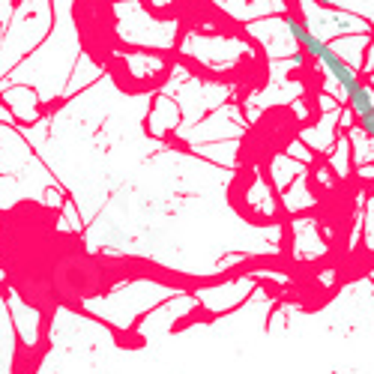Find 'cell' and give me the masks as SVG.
<instances>
[{"label":"cell","mask_w":374,"mask_h":374,"mask_svg":"<svg viewBox=\"0 0 374 374\" xmlns=\"http://www.w3.org/2000/svg\"><path fill=\"white\" fill-rule=\"evenodd\" d=\"M359 129L366 132L368 138H374V108H371L368 114H362V117H359Z\"/></svg>","instance_id":"obj_2"},{"label":"cell","mask_w":374,"mask_h":374,"mask_svg":"<svg viewBox=\"0 0 374 374\" xmlns=\"http://www.w3.org/2000/svg\"><path fill=\"white\" fill-rule=\"evenodd\" d=\"M317 3H333V0H317Z\"/></svg>","instance_id":"obj_3"},{"label":"cell","mask_w":374,"mask_h":374,"mask_svg":"<svg viewBox=\"0 0 374 374\" xmlns=\"http://www.w3.org/2000/svg\"><path fill=\"white\" fill-rule=\"evenodd\" d=\"M285 21H288L290 36H294V39H297L299 45H303V48H306L308 54H312L315 60H321V63H324V69L330 72V75L342 84L344 99H348L350 111L357 114V120H359L362 114H368L371 108H374V96H371V90L359 81L357 72L350 69V63L344 60L335 48H330V45H326L324 39H317V36H315L312 30H308V27H306L303 21H297V18H290V15L285 18Z\"/></svg>","instance_id":"obj_1"}]
</instances>
